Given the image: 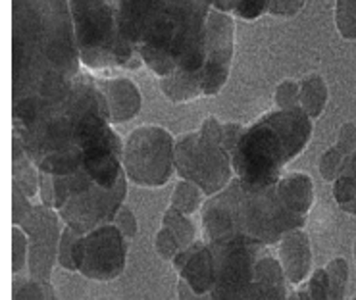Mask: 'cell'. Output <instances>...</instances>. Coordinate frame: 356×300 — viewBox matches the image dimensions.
Returning a JSON list of instances; mask_svg holds the SVG:
<instances>
[{
	"label": "cell",
	"instance_id": "cell-19",
	"mask_svg": "<svg viewBox=\"0 0 356 300\" xmlns=\"http://www.w3.org/2000/svg\"><path fill=\"white\" fill-rule=\"evenodd\" d=\"M12 300H58V297L49 281H41L29 274H17L12 283Z\"/></svg>",
	"mask_w": 356,
	"mask_h": 300
},
{
	"label": "cell",
	"instance_id": "cell-16",
	"mask_svg": "<svg viewBox=\"0 0 356 300\" xmlns=\"http://www.w3.org/2000/svg\"><path fill=\"white\" fill-rule=\"evenodd\" d=\"M275 187H277V194L282 202L293 214L302 217L308 216L314 202V185H312L310 175L300 174V172L283 174Z\"/></svg>",
	"mask_w": 356,
	"mask_h": 300
},
{
	"label": "cell",
	"instance_id": "cell-18",
	"mask_svg": "<svg viewBox=\"0 0 356 300\" xmlns=\"http://www.w3.org/2000/svg\"><path fill=\"white\" fill-rule=\"evenodd\" d=\"M327 104V85L318 74L307 75L298 83V106L307 112L308 116L318 117Z\"/></svg>",
	"mask_w": 356,
	"mask_h": 300
},
{
	"label": "cell",
	"instance_id": "cell-11",
	"mask_svg": "<svg viewBox=\"0 0 356 300\" xmlns=\"http://www.w3.org/2000/svg\"><path fill=\"white\" fill-rule=\"evenodd\" d=\"M207 58L197 74L200 97L216 94L224 87L229 75L233 56V19L218 8L210 10L207 22Z\"/></svg>",
	"mask_w": 356,
	"mask_h": 300
},
{
	"label": "cell",
	"instance_id": "cell-34",
	"mask_svg": "<svg viewBox=\"0 0 356 300\" xmlns=\"http://www.w3.org/2000/svg\"><path fill=\"white\" fill-rule=\"evenodd\" d=\"M177 297H179V300H212L210 294H195L183 281H179V285H177Z\"/></svg>",
	"mask_w": 356,
	"mask_h": 300
},
{
	"label": "cell",
	"instance_id": "cell-26",
	"mask_svg": "<svg viewBox=\"0 0 356 300\" xmlns=\"http://www.w3.org/2000/svg\"><path fill=\"white\" fill-rule=\"evenodd\" d=\"M347 154L345 152H341L337 147H332V149L327 150L325 154H323L322 158H320V174L325 181H335L337 179V175L345 166V162H347Z\"/></svg>",
	"mask_w": 356,
	"mask_h": 300
},
{
	"label": "cell",
	"instance_id": "cell-5",
	"mask_svg": "<svg viewBox=\"0 0 356 300\" xmlns=\"http://www.w3.org/2000/svg\"><path fill=\"white\" fill-rule=\"evenodd\" d=\"M79 58L87 67L131 66L135 49L118 27V0H70Z\"/></svg>",
	"mask_w": 356,
	"mask_h": 300
},
{
	"label": "cell",
	"instance_id": "cell-13",
	"mask_svg": "<svg viewBox=\"0 0 356 300\" xmlns=\"http://www.w3.org/2000/svg\"><path fill=\"white\" fill-rule=\"evenodd\" d=\"M277 260L291 285H300L312 274V247L305 229H295L283 235L277 250Z\"/></svg>",
	"mask_w": 356,
	"mask_h": 300
},
{
	"label": "cell",
	"instance_id": "cell-2",
	"mask_svg": "<svg viewBox=\"0 0 356 300\" xmlns=\"http://www.w3.org/2000/svg\"><path fill=\"white\" fill-rule=\"evenodd\" d=\"M200 212L207 242L245 241L270 247L307 224V217L293 214L283 204L275 185L254 187L239 177L212 194Z\"/></svg>",
	"mask_w": 356,
	"mask_h": 300
},
{
	"label": "cell",
	"instance_id": "cell-32",
	"mask_svg": "<svg viewBox=\"0 0 356 300\" xmlns=\"http://www.w3.org/2000/svg\"><path fill=\"white\" fill-rule=\"evenodd\" d=\"M307 0H270V14L280 17H291L300 12Z\"/></svg>",
	"mask_w": 356,
	"mask_h": 300
},
{
	"label": "cell",
	"instance_id": "cell-21",
	"mask_svg": "<svg viewBox=\"0 0 356 300\" xmlns=\"http://www.w3.org/2000/svg\"><path fill=\"white\" fill-rule=\"evenodd\" d=\"M162 225L168 227L172 233L175 235V239L181 244V250L189 249L193 242L197 241V231H195V225L189 219V216L181 214L179 210L170 208L164 212V217H162Z\"/></svg>",
	"mask_w": 356,
	"mask_h": 300
},
{
	"label": "cell",
	"instance_id": "cell-29",
	"mask_svg": "<svg viewBox=\"0 0 356 300\" xmlns=\"http://www.w3.org/2000/svg\"><path fill=\"white\" fill-rule=\"evenodd\" d=\"M308 291L314 300H330V281H327V272L325 267L314 269L308 277Z\"/></svg>",
	"mask_w": 356,
	"mask_h": 300
},
{
	"label": "cell",
	"instance_id": "cell-8",
	"mask_svg": "<svg viewBox=\"0 0 356 300\" xmlns=\"http://www.w3.org/2000/svg\"><path fill=\"white\" fill-rule=\"evenodd\" d=\"M175 169V142L170 131L158 125L135 129L124 147V172L141 187H160Z\"/></svg>",
	"mask_w": 356,
	"mask_h": 300
},
{
	"label": "cell",
	"instance_id": "cell-24",
	"mask_svg": "<svg viewBox=\"0 0 356 300\" xmlns=\"http://www.w3.org/2000/svg\"><path fill=\"white\" fill-rule=\"evenodd\" d=\"M29 266V239L19 225L12 227V274H24Z\"/></svg>",
	"mask_w": 356,
	"mask_h": 300
},
{
	"label": "cell",
	"instance_id": "cell-17",
	"mask_svg": "<svg viewBox=\"0 0 356 300\" xmlns=\"http://www.w3.org/2000/svg\"><path fill=\"white\" fill-rule=\"evenodd\" d=\"M333 199L341 210L356 216V150L333 181Z\"/></svg>",
	"mask_w": 356,
	"mask_h": 300
},
{
	"label": "cell",
	"instance_id": "cell-30",
	"mask_svg": "<svg viewBox=\"0 0 356 300\" xmlns=\"http://www.w3.org/2000/svg\"><path fill=\"white\" fill-rule=\"evenodd\" d=\"M114 224L118 225V229L122 231V233L125 235V239L129 241V239H133L135 235H137V231H139V224H137V217H135V214L131 212V208H127V206H122L120 208V212L116 214V217H114Z\"/></svg>",
	"mask_w": 356,
	"mask_h": 300
},
{
	"label": "cell",
	"instance_id": "cell-15",
	"mask_svg": "<svg viewBox=\"0 0 356 300\" xmlns=\"http://www.w3.org/2000/svg\"><path fill=\"white\" fill-rule=\"evenodd\" d=\"M99 87L104 94V99H106L108 110H110V122H114V124L127 122L141 108L139 89L129 79H124V77L104 79V81H99Z\"/></svg>",
	"mask_w": 356,
	"mask_h": 300
},
{
	"label": "cell",
	"instance_id": "cell-14",
	"mask_svg": "<svg viewBox=\"0 0 356 300\" xmlns=\"http://www.w3.org/2000/svg\"><path fill=\"white\" fill-rule=\"evenodd\" d=\"M289 285V279L283 272L280 260L273 258L272 254L264 250L257 260L247 300H287Z\"/></svg>",
	"mask_w": 356,
	"mask_h": 300
},
{
	"label": "cell",
	"instance_id": "cell-9",
	"mask_svg": "<svg viewBox=\"0 0 356 300\" xmlns=\"http://www.w3.org/2000/svg\"><path fill=\"white\" fill-rule=\"evenodd\" d=\"M214 254V287L212 300H247L254 275V266L266 247L245 241L208 242Z\"/></svg>",
	"mask_w": 356,
	"mask_h": 300
},
{
	"label": "cell",
	"instance_id": "cell-1",
	"mask_svg": "<svg viewBox=\"0 0 356 300\" xmlns=\"http://www.w3.org/2000/svg\"><path fill=\"white\" fill-rule=\"evenodd\" d=\"M67 0H14V104L50 77L79 75Z\"/></svg>",
	"mask_w": 356,
	"mask_h": 300
},
{
	"label": "cell",
	"instance_id": "cell-31",
	"mask_svg": "<svg viewBox=\"0 0 356 300\" xmlns=\"http://www.w3.org/2000/svg\"><path fill=\"white\" fill-rule=\"evenodd\" d=\"M275 102L280 104V108H295L298 106V85L295 81H285L280 85Z\"/></svg>",
	"mask_w": 356,
	"mask_h": 300
},
{
	"label": "cell",
	"instance_id": "cell-28",
	"mask_svg": "<svg viewBox=\"0 0 356 300\" xmlns=\"http://www.w3.org/2000/svg\"><path fill=\"white\" fill-rule=\"evenodd\" d=\"M266 12H270V0H237L233 6V14L243 19H257Z\"/></svg>",
	"mask_w": 356,
	"mask_h": 300
},
{
	"label": "cell",
	"instance_id": "cell-37",
	"mask_svg": "<svg viewBox=\"0 0 356 300\" xmlns=\"http://www.w3.org/2000/svg\"><path fill=\"white\" fill-rule=\"evenodd\" d=\"M287 300H298V297H297V291H295V292H291L289 297H287Z\"/></svg>",
	"mask_w": 356,
	"mask_h": 300
},
{
	"label": "cell",
	"instance_id": "cell-27",
	"mask_svg": "<svg viewBox=\"0 0 356 300\" xmlns=\"http://www.w3.org/2000/svg\"><path fill=\"white\" fill-rule=\"evenodd\" d=\"M154 249H156L160 258L170 260V262H172V260L181 252V244L175 239V235L172 233L168 227L162 225V229H160L156 233V237H154Z\"/></svg>",
	"mask_w": 356,
	"mask_h": 300
},
{
	"label": "cell",
	"instance_id": "cell-33",
	"mask_svg": "<svg viewBox=\"0 0 356 300\" xmlns=\"http://www.w3.org/2000/svg\"><path fill=\"white\" fill-rule=\"evenodd\" d=\"M341 152H345L347 156H350L356 150V125L355 124H345L341 127L339 139L335 144Z\"/></svg>",
	"mask_w": 356,
	"mask_h": 300
},
{
	"label": "cell",
	"instance_id": "cell-38",
	"mask_svg": "<svg viewBox=\"0 0 356 300\" xmlns=\"http://www.w3.org/2000/svg\"><path fill=\"white\" fill-rule=\"evenodd\" d=\"M355 262H356V242H355Z\"/></svg>",
	"mask_w": 356,
	"mask_h": 300
},
{
	"label": "cell",
	"instance_id": "cell-20",
	"mask_svg": "<svg viewBox=\"0 0 356 300\" xmlns=\"http://www.w3.org/2000/svg\"><path fill=\"white\" fill-rule=\"evenodd\" d=\"M202 199H204V191L200 189L199 185L187 181V179H181L179 183L175 185L170 206L179 210L185 216H191V214H195V212H199L202 208V204H204Z\"/></svg>",
	"mask_w": 356,
	"mask_h": 300
},
{
	"label": "cell",
	"instance_id": "cell-25",
	"mask_svg": "<svg viewBox=\"0 0 356 300\" xmlns=\"http://www.w3.org/2000/svg\"><path fill=\"white\" fill-rule=\"evenodd\" d=\"M335 24L343 39H356V0H337Z\"/></svg>",
	"mask_w": 356,
	"mask_h": 300
},
{
	"label": "cell",
	"instance_id": "cell-12",
	"mask_svg": "<svg viewBox=\"0 0 356 300\" xmlns=\"http://www.w3.org/2000/svg\"><path fill=\"white\" fill-rule=\"evenodd\" d=\"M172 262L181 281L191 291L195 294H210L214 287L216 267L212 249L204 239H197L189 249L181 250Z\"/></svg>",
	"mask_w": 356,
	"mask_h": 300
},
{
	"label": "cell",
	"instance_id": "cell-7",
	"mask_svg": "<svg viewBox=\"0 0 356 300\" xmlns=\"http://www.w3.org/2000/svg\"><path fill=\"white\" fill-rule=\"evenodd\" d=\"M12 217L14 225H19L29 239L27 274L50 283L54 264L58 262V247L64 231L60 224L62 217L54 208L44 204H33L31 199L17 191H14L12 199Z\"/></svg>",
	"mask_w": 356,
	"mask_h": 300
},
{
	"label": "cell",
	"instance_id": "cell-10",
	"mask_svg": "<svg viewBox=\"0 0 356 300\" xmlns=\"http://www.w3.org/2000/svg\"><path fill=\"white\" fill-rule=\"evenodd\" d=\"M127 264V239L116 224H104L81 235L79 274L95 281H110L124 274Z\"/></svg>",
	"mask_w": 356,
	"mask_h": 300
},
{
	"label": "cell",
	"instance_id": "cell-39",
	"mask_svg": "<svg viewBox=\"0 0 356 300\" xmlns=\"http://www.w3.org/2000/svg\"><path fill=\"white\" fill-rule=\"evenodd\" d=\"M353 300H356V297H355V299H353Z\"/></svg>",
	"mask_w": 356,
	"mask_h": 300
},
{
	"label": "cell",
	"instance_id": "cell-36",
	"mask_svg": "<svg viewBox=\"0 0 356 300\" xmlns=\"http://www.w3.org/2000/svg\"><path fill=\"white\" fill-rule=\"evenodd\" d=\"M297 297L298 300H314L312 299V294H310V291H308V287H300V289H297Z\"/></svg>",
	"mask_w": 356,
	"mask_h": 300
},
{
	"label": "cell",
	"instance_id": "cell-22",
	"mask_svg": "<svg viewBox=\"0 0 356 300\" xmlns=\"http://www.w3.org/2000/svg\"><path fill=\"white\" fill-rule=\"evenodd\" d=\"M79 241H81V235L75 233L74 229H70L66 225L60 239L58 264L67 272H79Z\"/></svg>",
	"mask_w": 356,
	"mask_h": 300
},
{
	"label": "cell",
	"instance_id": "cell-3",
	"mask_svg": "<svg viewBox=\"0 0 356 300\" xmlns=\"http://www.w3.org/2000/svg\"><path fill=\"white\" fill-rule=\"evenodd\" d=\"M312 135V117L300 106L270 112L243 129L232 152L235 177L254 187L280 181L283 167L305 150Z\"/></svg>",
	"mask_w": 356,
	"mask_h": 300
},
{
	"label": "cell",
	"instance_id": "cell-23",
	"mask_svg": "<svg viewBox=\"0 0 356 300\" xmlns=\"http://www.w3.org/2000/svg\"><path fill=\"white\" fill-rule=\"evenodd\" d=\"M327 281H330V300H345L347 294V285H348V264L347 260L333 258L327 266Z\"/></svg>",
	"mask_w": 356,
	"mask_h": 300
},
{
	"label": "cell",
	"instance_id": "cell-6",
	"mask_svg": "<svg viewBox=\"0 0 356 300\" xmlns=\"http://www.w3.org/2000/svg\"><path fill=\"white\" fill-rule=\"evenodd\" d=\"M175 172L208 197L224 191L235 179L232 154L224 147L222 125L216 117H208L199 133L183 135L175 142Z\"/></svg>",
	"mask_w": 356,
	"mask_h": 300
},
{
	"label": "cell",
	"instance_id": "cell-4",
	"mask_svg": "<svg viewBox=\"0 0 356 300\" xmlns=\"http://www.w3.org/2000/svg\"><path fill=\"white\" fill-rule=\"evenodd\" d=\"M127 192V175L114 187H102L91 175L79 167L70 175H54V202L62 222L75 233L87 235L100 225L114 222V217L124 206Z\"/></svg>",
	"mask_w": 356,
	"mask_h": 300
},
{
	"label": "cell",
	"instance_id": "cell-35",
	"mask_svg": "<svg viewBox=\"0 0 356 300\" xmlns=\"http://www.w3.org/2000/svg\"><path fill=\"white\" fill-rule=\"evenodd\" d=\"M235 2L237 0H214V8L222 10V12H233Z\"/></svg>",
	"mask_w": 356,
	"mask_h": 300
}]
</instances>
